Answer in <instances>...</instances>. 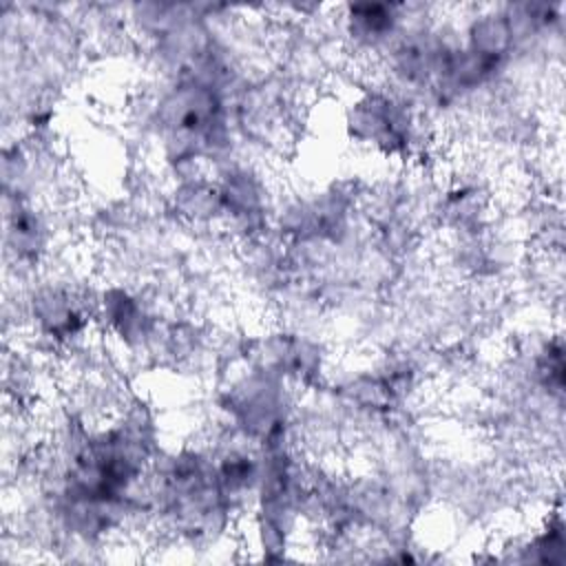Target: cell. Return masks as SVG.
I'll return each instance as SVG.
<instances>
[{
  "label": "cell",
  "mask_w": 566,
  "mask_h": 566,
  "mask_svg": "<svg viewBox=\"0 0 566 566\" xmlns=\"http://www.w3.org/2000/svg\"><path fill=\"white\" fill-rule=\"evenodd\" d=\"M513 44V31L509 24V15L489 13L480 15L469 27V49L484 55L502 60L504 53Z\"/></svg>",
  "instance_id": "1"
}]
</instances>
